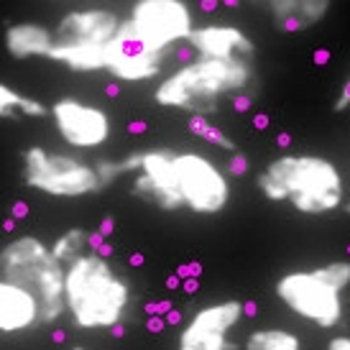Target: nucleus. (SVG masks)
Segmentation results:
<instances>
[{"label": "nucleus", "instance_id": "nucleus-1", "mask_svg": "<svg viewBox=\"0 0 350 350\" xmlns=\"http://www.w3.org/2000/svg\"><path fill=\"white\" fill-rule=\"evenodd\" d=\"M269 202H289L301 215L320 217L345 204V179L335 161L320 154H282L256 176Z\"/></svg>", "mask_w": 350, "mask_h": 350}, {"label": "nucleus", "instance_id": "nucleus-2", "mask_svg": "<svg viewBox=\"0 0 350 350\" xmlns=\"http://www.w3.org/2000/svg\"><path fill=\"white\" fill-rule=\"evenodd\" d=\"M67 314L79 330H116L133 307V286L107 253H88L67 266Z\"/></svg>", "mask_w": 350, "mask_h": 350}, {"label": "nucleus", "instance_id": "nucleus-3", "mask_svg": "<svg viewBox=\"0 0 350 350\" xmlns=\"http://www.w3.org/2000/svg\"><path fill=\"white\" fill-rule=\"evenodd\" d=\"M253 85V62L197 57L195 62L174 69L169 77L161 79L154 90V100L161 107L189 113V118H207L220 110L225 98H243Z\"/></svg>", "mask_w": 350, "mask_h": 350}, {"label": "nucleus", "instance_id": "nucleus-4", "mask_svg": "<svg viewBox=\"0 0 350 350\" xmlns=\"http://www.w3.org/2000/svg\"><path fill=\"white\" fill-rule=\"evenodd\" d=\"M64 279V263L36 235H16L0 251V282L16 284L39 299L41 325H54L67 312Z\"/></svg>", "mask_w": 350, "mask_h": 350}, {"label": "nucleus", "instance_id": "nucleus-5", "mask_svg": "<svg viewBox=\"0 0 350 350\" xmlns=\"http://www.w3.org/2000/svg\"><path fill=\"white\" fill-rule=\"evenodd\" d=\"M350 286V261H330L314 269L282 273L273 294L289 312L322 330L338 327L345 314V289Z\"/></svg>", "mask_w": 350, "mask_h": 350}, {"label": "nucleus", "instance_id": "nucleus-6", "mask_svg": "<svg viewBox=\"0 0 350 350\" xmlns=\"http://www.w3.org/2000/svg\"><path fill=\"white\" fill-rule=\"evenodd\" d=\"M123 26L113 8L90 5L67 10L54 29V49L49 59L72 72H103L107 49Z\"/></svg>", "mask_w": 350, "mask_h": 350}, {"label": "nucleus", "instance_id": "nucleus-7", "mask_svg": "<svg viewBox=\"0 0 350 350\" xmlns=\"http://www.w3.org/2000/svg\"><path fill=\"white\" fill-rule=\"evenodd\" d=\"M21 179L33 192L64 200L90 197L105 189L98 166L77 156L46 151L44 146H29L21 154Z\"/></svg>", "mask_w": 350, "mask_h": 350}, {"label": "nucleus", "instance_id": "nucleus-8", "mask_svg": "<svg viewBox=\"0 0 350 350\" xmlns=\"http://www.w3.org/2000/svg\"><path fill=\"white\" fill-rule=\"evenodd\" d=\"M174 156V148L159 146L148 148V151H133L126 159H120L123 174H133L131 195L144 204L164 210V213L185 210V200H182V192L176 185Z\"/></svg>", "mask_w": 350, "mask_h": 350}, {"label": "nucleus", "instance_id": "nucleus-9", "mask_svg": "<svg viewBox=\"0 0 350 350\" xmlns=\"http://www.w3.org/2000/svg\"><path fill=\"white\" fill-rule=\"evenodd\" d=\"M174 172L182 200H185V210L213 217L230 204V197H233L230 179L213 159L197 151H176Z\"/></svg>", "mask_w": 350, "mask_h": 350}, {"label": "nucleus", "instance_id": "nucleus-10", "mask_svg": "<svg viewBox=\"0 0 350 350\" xmlns=\"http://www.w3.org/2000/svg\"><path fill=\"white\" fill-rule=\"evenodd\" d=\"M243 314L245 304L241 299L204 304L179 327L176 350H235L233 332Z\"/></svg>", "mask_w": 350, "mask_h": 350}, {"label": "nucleus", "instance_id": "nucleus-11", "mask_svg": "<svg viewBox=\"0 0 350 350\" xmlns=\"http://www.w3.org/2000/svg\"><path fill=\"white\" fill-rule=\"evenodd\" d=\"M126 21L161 51H169L179 41H189L197 29L192 8L182 0H141Z\"/></svg>", "mask_w": 350, "mask_h": 350}, {"label": "nucleus", "instance_id": "nucleus-12", "mask_svg": "<svg viewBox=\"0 0 350 350\" xmlns=\"http://www.w3.org/2000/svg\"><path fill=\"white\" fill-rule=\"evenodd\" d=\"M166 57H169V51L156 49L154 44H148L123 18V26H120L110 49H107L105 72L110 77L120 79V82L138 85V82H148V79L159 77L166 64Z\"/></svg>", "mask_w": 350, "mask_h": 350}, {"label": "nucleus", "instance_id": "nucleus-13", "mask_svg": "<svg viewBox=\"0 0 350 350\" xmlns=\"http://www.w3.org/2000/svg\"><path fill=\"white\" fill-rule=\"evenodd\" d=\"M51 118L59 138L79 151L105 146L113 133V120L105 110L79 98H59L51 105Z\"/></svg>", "mask_w": 350, "mask_h": 350}, {"label": "nucleus", "instance_id": "nucleus-14", "mask_svg": "<svg viewBox=\"0 0 350 350\" xmlns=\"http://www.w3.org/2000/svg\"><path fill=\"white\" fill-rule=\"evenodd\" d=\"M197 57L204 59H241V62H253L256 59V44L233 23H204L192 31L187 41Z\"/></svg>", "mask_w": 350, "mask_h": 350}, {"label": "nucleus", "instance_id": "nucleus-15", "mask_svg": "<svg viewBox=\"0 0 350 350\" xmlns=\"http://www.w3.org/2000/svg\"><path fill=\"white\" fill-rule=\"evenodd\" d=\"M41 325L39 299L10 282H0V332L18 335Z\"/></svg>", "mask_w": 350, "mask_h": 350}, {"label": "nucleus", "instance_id": "nucleus-16", "mask_svg": "<svg viewBox=\"0 0 350 350\" xmlns=\"http://www.w3.org/2000/svg\"><path fill=\"white\" fill-rule=\"evenodd\" d=\"M269 16L276 21V29L286 33H301L310 31L330 13L327 0H273L266 5Z\"/></svg>", "mask_w": 350, "mask_h": 350}, {"label": "nucleus", "instance_id": "nucleus-17", "mask_svg": "<svg viewBox=\"0 0 350 350\" xmlns=\"http://www.w3.org/2000/svg\"><path fill=\"white\" fill-rule=\"evenodd\" d=\"M3 41H5V51L18 62L33 57L49 59L54 49V31L33 21H21V23H10L5 29Z\"/></svg>", "mask_w": 350, "mask_h": 350}, {"label": "nucleus", "instance_id": "nucleus-18", "mask_svg": "<svg viewBox=\"0 0 350 350\" xmlns=\"http://www.w3.org/2000/svg\"><path fill=\"white\" fill-rule=\"evenodd\" d=\"M51 110L41 100L23 95L10 85H0V118L5 120H21V118H46Z\"/></svg>", "mask_w": 350, "mask_h": 350}, {"label": "nucleus", "instance_id": "nucleus-19", "mask_svg": "<svg viewBox=\"0 0 350 350\" xmlns=\"http://www.w3.org/2000/svg\"><path fill=\"white\" fill-rule=\"evenodd\" d=\"M243 350H301V338L284 327H258L245 338Z\"/></svg>", "mask_w": 350, "mask_h": 350}, {"label": "nucleus", "instance_id": "nucleus-20", "mask_svg": "<svg viewBox=\"0 0 350 350\" xmlns=\"http://www.w3.org/2000/svg\"><path fill=\"white\" fill-rule=\"evenodd\" d=\"M90 241H92V235L85 228H69V230L57 235V241L51 243V251L64 266H72L75 261H79L82 256L90 253Z\"/></svg>", "mask_w": 350, "mask_h": 350}, {"label": "nucleus", "instance_id": "nucleus-21", "mask_svg": "<svg viewBox=\"0 0 350 350\" xmlns=\"http://www.w3.org/2000/svg\"><path fill=\"white\" fill-rule=\"evenodd\" d=\"M189 131L195 133V136H200L202 141H207L210 146H217V148H223V151H233L235 154V141L225 131H220L217 126H213L207 118H189Z\"/></svg>", "mask_w": 350, "mask_h": 350}, {"label": "nucleus", "instance_id": "nucleus-22", "mask_svg": "<svg viewBox=\"0 0 350 350\" xmlns=\"http://www.w3.org/2000/svg\"><path fill=\"white\" fill-rule=\"evenodd\" d=\"M348 107H350V77L342 82L340 95H338V100H335V110H338V113L348 110Z\"/></svg>", "mask_w": 350, "mask_h": 350}, {"label": "nucleus", "instance_id": "nucleus-23", "mask_svg": "<svg viewBox=\"0 0 350 350\" xmlns=\"http://www.w3.org/2000/svg\"><path fill=\"white\" fill-rule=\"evenodd\" d=\"M245 169H248V159H245V156H241V154H235L233 161L228 164V174L241 176V174H245Z\"/></svg>", "mask_w": 350, "mask_h": 350}, {"label": "nucleus", "instance_id": "nucleus-24", "mask_svg": "<svg viewBox=\"0 0 350 350\" xmlns=\"http://www.w3.org/2000/svg\"><path fill=\"white\" fill-rule=\"evenodd\" d=\"M325 350H350V335H335V338H330Z\"/></svg>", "mask_w": 350, "mask_h": 350}, {"label": "nucleus", "instance_id": "nucleus-25", "mask_svg": "<svg viewBox=\"0 0 350 350\" xmlns=\"http://www.w3.org/2000/svg\"><path fill=\"white\" fill-rule=\"evenodd\" d=\"M110 230H113V220H110V217H107V220H103V225H100V233H110Z\"/></svg>", "mask_w": 350, "mask_h": 350}, {"label": "nucleus", "instance_id": "nucleus-26", "mask_svg": "<svg viewBox=\"0 0 350 350\" xmlns=\"http://www.w3.org/2000/svg\"><path fill=\"white\" fill-rule=\"evenodd\" d=\"M342 210H345V213L350 215V200H348V202H345V204H342Z\"/></svg>", "mask_w": 350, "mask_h": 350}, {"label": "nucleus", "instance_id": "nucleus-27", "mask_svg": "<svg viewBox=\"0 0 350 350\" xmlns=\"http://www.w3.org/2000/svg\"><path fill=\"white\" fill-rule=\"evenodd\" d=\"M72 350H88V348H82V345H75V348H72Z\"/></svg>", "mask_w": 350, "mask_h": 350}]
</instances>
